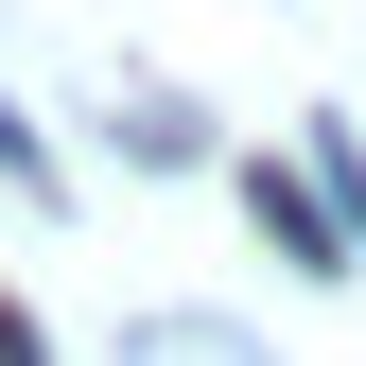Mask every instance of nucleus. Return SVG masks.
<instances>
[{
	"label": "nucleus",
	"mask_w": 366,
	"mask_h": 366,
	"mask_svg": "<svg viewBox=\"0 0 366 366\" xmlns=\"http://www.w3.org/2000/svg\"><path fill=\"white\" fill-rule=\"evenodd\" d=\"M0 174H18V192H53V140H35L18 105H0Z\"/></svg>",
	"instance_id": "2"
},
{
	"label": "nucleus",
	"mask_w": 366,
	"mask_h": 366,
	"mask_svg": "<svg viewBox=\"0 0 366 366\" xmlns=\"http://www.w3.org/2000/svg\"><path fill=\"white\" fill-rule=\"evenodd\" d=\"M0 366H53V349H35V314H18V297H0Z\"/></svg>",
	"instance_id": "3"
},
{
	"label": "nucleus",
	"mask_w": 366,
	"mask_h": 366,
	"mask_svg": "<svg viewBox=\"0 0 366 366\" xmlns=\"http://www.w3.org/2000/svg\"><path fill=\"white\" fill-rule=\"evenodd\" d=\"M122 366H262V349H227L209 314H140V332H122Z\"/></svg>",
	"instance_id": "1"
}]
</instances>
